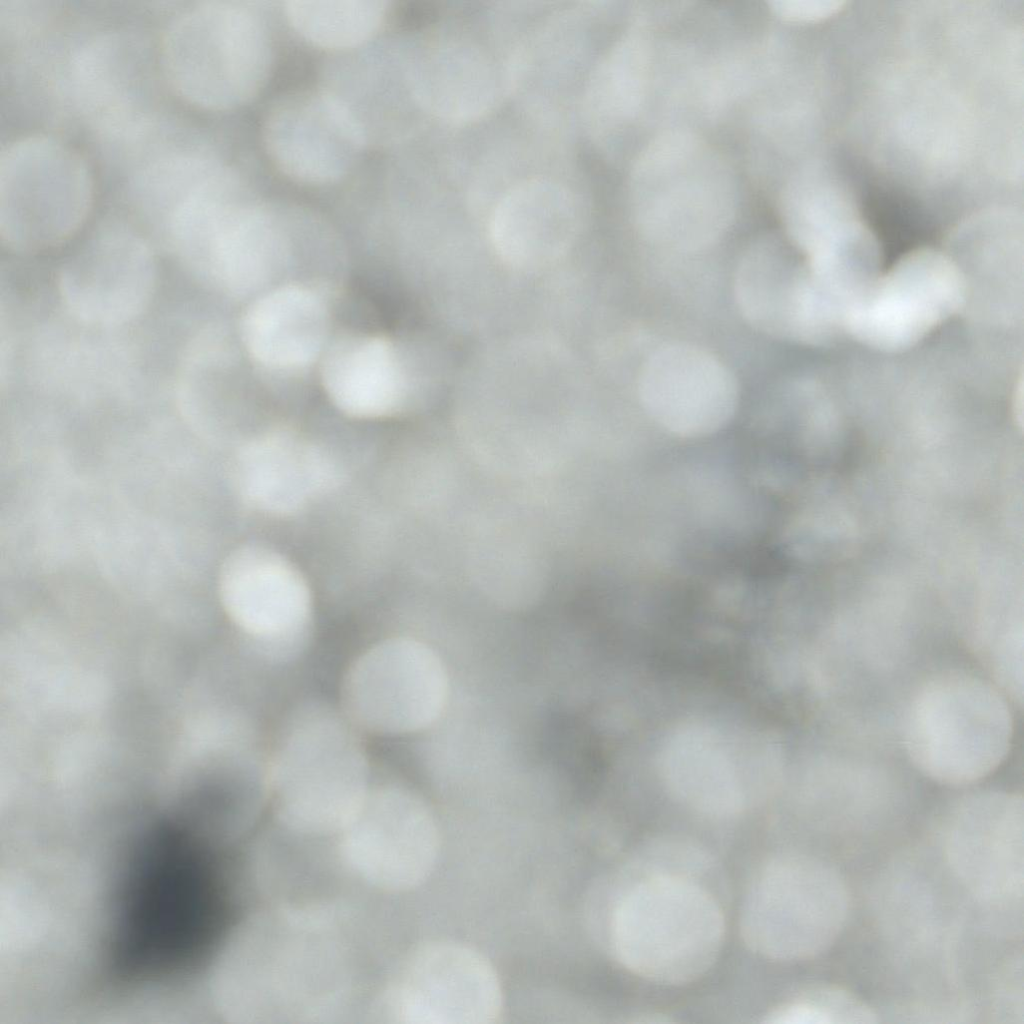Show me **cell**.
<instances>
[{
	"mask_svg": "<svg viewBox=\"0 0 1024 1024\" xmlns=\"http://www.w3.org/2000/svg\"><path fill=\"white\" fill-rule=\"evenodd\" d=\"M264 138L276 166L294 180L328 184L345 176L367 141L348 108L329 91H298L273 105Z\"/></svg>",
	"mask_w": 1024,
	"mask_h": 1024,
	"instance_id": "16",
	"label": "cell"
},
{
	"mask_svg": "<svg viewBox=\"0 0 1024 1024\" xmlns=\"http://www.w3.org/2000/svg\"><path fill=\"white\" fill-rule=\"evenodd\" d=\"M847 895L839 876L824 863L783 855L756 875L741 913L748 947L772 960L791 961L825 950L846 917Z\"/></svg>",
	"mask_w": 1024,
	"mask_h": 1024,
	"instance_id": "6",
	"label": "cell"
},
{
	"mask_svg": "<svg viewBox=\"0 0 1024 1024\" xmlns=\"http://www.w3.org/2000/svg\"><path fill=\"white\" fill-rule=\"evenodd\" d=\"M824 1001L822 999L813 998H800L792 1002L781 1005L775 1008L765 1020L767 1023L772 1024H829L836 1022V1018L839 1016H851L844 1010L836 1008V1003L833 1002L841 999L836 998V994L825 992Z\"/></svg>",
	"mask_w": 1024,
	"mask_h": 1024,
	"instance_id": "25",
	"label": "cell"
},
{
	"mask_svg": "<svg viewBox=\"0 0 1024 1024\" xmlns=\"http://www.w3.org/2000/svg\"><path fill=\"white\" fill-rule=\"evenodd\" d=\"M225 612L265 658L286 661L299 655L312 628V596L300 571L284 556L259 545L231 552L219 573Z\"/></svg>",
	"mask_w": 1024,
	"mask_h": 1024,
	"instance_id": "9",
	"label": "cell"
},
{
	"mask_svg": "<svg viewBox=\"0 0 1024 1024\" xmlns=\"http://www.w3.org/2000/svg\"><path fill=\"white\" fill-rule=\"evenodd\" d=\"M284 12L306 41L324 49L348 50L370 41L388 12L380 0H292Z\"/></svg>",
	"mask_w": 1024,
	"mask_h": 1024,
	"instance_id": "24",
	"label": "cell"
},
{
	"mask_svg": "<svg viewBox=\"0 0 1024 1024\" xmlns=\"http://www.w3.org/2000/svg\"><path fill=\"white\" fill-rule=\"evenodd\" d=\"M902 726L904 749L915 769L953 786L995 773L1015 736L1013 713L1000 691L958 670L925 680L912 694Z\"/></svg>",
	"mask_w": 1024,
	"mask_h": 1024,
	"instance_id": "4",
	"label": "cell"
},
{
	"mask_svg": "<svg viewBox=\"0 0 1024 1024\" xmlns=\"http://www.w3.org/2000/svg\"><path fill=\"white\" fill-rule=\"evenodd\" d=\"M157 262L134 231L107 227L91 235L63 262L57 279L66 310L79 322L118 327L139 318L157 287Z\"/></svg>",
	"mask_w": 1024,
	"mask_h": 1024,
	"instance_id": "12",
	"label": "cell"
},
{
	"mask_svg": "<svg viewBox=\"0 0 1024 1024\" xmlns=\"http://www.w3.org/2000/svg\"><path fill=\"white\" fill-rule=\"evenodd\" d=\"M578 212L570 193L544 179L527 180L497 203L489 231L497 253L519 268H536L557 260L572 244Z\"/></svg>",
	"mask_w": 1024,
	"mask_h": 1024,
	"instance_id": "19",
	"label": "cell"
},
{
	"mask_svg": "<svg viewBox=\"0 0 1024 1024\" xmlns=\"http://www.w3.org/2000/svg\"><path fill=\"white\" fill-rule=\"evenodd\" d=\"M93 169L61 138L32 133L0 154V238L20 253L48 251L73 239L95 204Z\"/></svg>",
	"mask_w": 1024,
	"mask_h": 1024,
	"instance_id": "5",
	"label": "cell"
},
{
	"mask_svg": "<svg viewBox=\"0 0 1024 1024\" xmlns=\"http://www.w3.org/2000/svg\"><path fill=\"white\" fill-rule=\"evenodd\" d=\"M393 1015L406 1024H491L500 1017L503 994L491 964L477 951L453 942L417 949L391 991Z\"/></svg>",
	"mask_w": 1024,
	"mask_h": 1024,
	"instance_id": "13",
	"label": "cell"
},
{
	"mask_svg": "<svg viewBox=\"0 0 1024 1024\" xmlns=\"http://www.w3.org/2000/svg\"><path fill=\"white\" fill-rule=\"evenodd\" d=\"M781 765L779 748L767 736L731 737L702 725L674 732L660 756L673 795L711 816L735 815L761 800L776 785Z\"/></svg>",
	"mask_w": 1024,
	"mask_h": 1024,
	"instance_id": "8",
	"label": "cell"
},
{
	"mask_svg": "<svg viewBox=\"0 0 1024 1024\" xmlns=\"http://www.w3.org/2000/svg\"><path fill=\"white\" fill-rule=\"evenodd\" d=\"M951 857L977 894L1003 899L1022 891L1023 801L1014 793L967 798L951 827Z\"/></svg>",
	"mask_w": 1024,
	"mask_h": 1024,
	"instance_id": "17",
	"label": "cell"
},
{
	"mask_svg": "<svg viewBox=\"0 0 1024 1024\" xmlns=\"http://www.w3.org/2000/svg\"><path fill=\"white\" fill-rule=\"evenodd\" d=\"M725 922L715 896L696 879L655 870L627 887L611 915L610 941L630 972L661 984H685L717 960Z\"/></svg>",
	"mask_w": 1024,
	"mask_h": 1024,
	"instance_id": "3",
	"label": "cell"
},
{
	"mask_svg": "<svg viewBox=\"0 0 1024 1024\" xmlns=\"http://www.w3.org/2000/svg\"><path fill=\"white\" fill-rule=\"evenodd\" d=\"M321 380L332 403L355 418L396 412L407 391L394 345L378 336H349L335 342L323 360Z\"/></svg>",
	"mask_w": 1024,
	"mask_h": 1024,
	"instance_id": "22",
	"label": "cell"
},
{
	"mask_svg": "<svg viewBox=\"0 0 1024 1024\" xmlns=\"http://www.w3.org/2000/svg\"><path fill=\"white\" fill-rule=\"evenodd\" d=\"M236 479L257 510L287 515L302 509L336 481V469L315 444L280 430L261 434L240 449Z\"/></svg>",
	"mask_w": 1024,
	"mask_h": 1024,
	"instance_id": "18",
	"label": "cell"
},
{
	"mask_svg": "<svg viewBox=\"0 0 1024 1024\" xmlns=\"http://www.w3.org/2000/svg\"><path fill=\"white\" fill-rule=\"evenodd\" d=\"M329 316L312 290L286 285L270 290L245 311L243 344L264 366L293 369L313 362L327 338Z\"/></svg>",
	"mask_w": 1024,
	"mask_h": 1024,
	"instance_id": "21",
	"label": "cell"
},
{
	"mask_svg": "<svg viewBox=\"0 0 1024 1024\" xmlns=\"http://www.w3.org/2000/svg\"><path fill=\"white\" fill-rule=\"evenodd\" d=\"M415 95L449 118H470L493 102L497 70L487 55L471 45L445 44L425 54L411 71Z\"/></svg>",
	"mask_w": 1024,
	"mask_h": 1024,
	"instance_id": "23",
	"label": "cell"
},
{
	"mask_svg": "<svg viewBox=\"0 0 1024 1024\" xmlns=\"http://www.w3.org/2000/svg\"><path fill=\"white\" fill-rule=\"evenodd\" d=\"M169 224L183 260L231 293L264 284L280 260L282 238L275 215L240 205L234 197L187 203Z\"/></svg>",
	"mask_w": 1024,
	"mask_h": 1024,
	"instance_id": "11",
	"label": "cell"
},
{
	"mask_svg": "<svg viewBox=\"0 0 1024 1024\" xmlns=\"http://www.w3.org/2000/svg\"><path fill=\"white\" fill-rule=\"evenodd\" d=\"M637 389L653 422L688 439L721 430L739 402L731 370L707 350L684 342L668 343L651 353L641 367Z\"/></svg>",
	"mask_w": 1024,
	"mask_h": 1024,
	"instance_id": "14",
	"label": "cell"
},
{
	"mask_svg": "<svg viewBox=\"0 0 1024 1024\" xmlns=\"http://www.w3.org/2000/svg\"><path fill=\"white\" fill-rule=\"evenodd\" d=\"M449 679L440 656L407 636L380 640L348 667L341 686L342 711L358 728L403 735L434 724L443 713Z\"/></svg>",
	"mask_w": 1024,
	"mask_h": 1024,
	"instance_id": "7",
	"label": "cell"
},
{
	"mask_svg": "<svg viewBox=\"0 0 1024 1024\" xmlns=\"http://www.w3.org/2000/svg\"><path fill=\"white\" fill-rule=\"evenodd\" d=\"M358 729L326 703L294 709L267 759V797L278 820L304 835L340 833L368 794Z\"/></svg>",
	"mask_w": 1024,
	"mask_h": 1024,
	"instance_id": "1",
	"label": "cell"
},
{
	"mask_svg": "<svg viewBox=\"0 0 1024 1024\" xmlns=\"http://www.w3.org/2000/svg\"><path fill=\"white\" fill-rule=\"evenodd\" d=\"M159 65L170 90L187 106L224 112L248 103L265 86L273 41L262 13L250 3H191L166 25Z\"/></svg>",
	"mask_w": 1024,
	"mask_h": 1024,
	"instance_id": "2",
	"label": "cell"
},
{
	"mask_svg": "<svg viewBox=\"0 0 1024 1024\" xmlns=\"http://www.w3.org/2000/svg\"><path fill=\"white\" fill-rule=\"evenodd\" d=\"M807 264L796 249L764 237L742 254L734 275V297L744 319L770 337L798 341L805 302Z\"/></svg>",
	"mask_w": 1024,
	"mask_h": 1024,
	"instance_id": "20",
	"label": "cell"
},
{
	"mask_svg": "<svg viewBox=\"0 0 1024 1024\" xmlns=\"http://www.w3.org/2000/svg\"><path fill=\"white\" fill-rule=\"evenodd\" d=\"M846 2L827 0H777L769 3L781 18L793 22H817L836 15Z\"/></svg>",
	"mask_w": 1024,
	"mask_h": 1024,
	"instance_id": "26",
	"label": "cell"
},
{
	"mask_svg": "<svg viewBox=\"0 0 1024 1024\" xmlns=\"http://www.w3.org/2000/svg\"><path fill=\"white\" fill-rule=\"evenodd\" d=\"M339 834L345 864L361 881L381 891L418 887L437 861L434 816L417 794L404 787L370 788Z\"/></svg>",
	"mask_w": 1024,
	"mask_h": 1024,
	"instance_id": "10",
	"label": "cell"
},
{
	"mask_svg": "<svg viewBox=\"0 0 1024 1024\" xmlns=\"http://www.w3.org/2000/svg\"><path fill=\"white\" fill-rule=\"evenodd\" d=\"M962 296L953 264L933 250H918L870 288L845 325L875 348L903 350L957 310Z\"/></svg>",
	"mask_w": 1024,
	"mask_h": 1024,
	"instance_id": "15",
	"label": "cell"
}]
</instances>
